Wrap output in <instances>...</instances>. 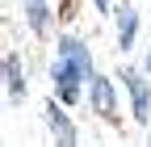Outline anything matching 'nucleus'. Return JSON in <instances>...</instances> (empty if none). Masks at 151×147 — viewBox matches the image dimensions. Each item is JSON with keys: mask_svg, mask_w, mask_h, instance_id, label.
I'll return each mask as SVG.
<instances>
[{"mask_svg": "<svg viewBox=\"0 0 151 147\" xmlns=\"http://www.w3.org/2000/svg\"><path fill=\"white\" fill-rule=\"evenodd\" d=\"M50 80H55V93H59V101H76L80 97V80H84V71L76 67L71 59H55L50 63Z\"/></svg>", "mask_w": 151, "mask_h": 147, "instance_id": "f257e3e1", "label": "nucleus"}, {"mask_svg": "<svg viewBox=\"0 0 151 147\" xmlns=\"http://www.w3.org/2000/svg\"><path fill=\"white\" fill-rule=\"evenodd\" d=\"M122 84H126V93H130V105H134V118H139V122H147V118H151V88H147V80L139 76V71L122 67Z\"/></svg>", "mask_w": 151, "mask_h": 147, "instance_id": "f03ea898", "label": "nucleus"}, {"mask_svg": "<svg viewBox=\"0 0 151 147\" xmlns=\"http://www.w3.org/2000/svg\"><path fill=\"white\" fill-rule=\"evenodd\" d=\"M55 50H59L63 59H71L76 67L84 71V76H92V55H88V46H84L80 38H76V34H63V38H59V46H55Z\"/></svg>", "mask_w": 151, "mask_h": 147, "instance_id": "7ed1b4c3", "label": "nucleus"}, {"mask_svg": "<svg viewBox=\"0 0 151 147\" xmlns=\"http://www.w3.org/2000/svg\"><path fill=\"white\" fill-rule=\"evenodd\" d=\"M46 122H50V135L59 139V143H76V139H80V130L71 126V118H67V114H63V109L55 105V101L46 105Z\"/></svg>", "mask_w": 151, "mask_h": 147, "instance_id": "20e7f679", "label": "nucleus"}, {"mask_svg": "<svg viewBox=\"0 0 151 147\" xmlns=\"http://www.w3.org/2000/svg\"><path fill=\"white\" fill-rule=\"evenodd\" d=\"M134 34H139V17H134L130 4H122L118 9V46L130 50V46H134Z\"/></svg>", "mask_w": 151, "mask_h": 147, "instance_id": "39448f33", "label": "nucleus"}, {"mask_svg": "<svg viewBox=\"0 0 151 147\" xmlns=\"http://www.w3.org/2000/svg\"><path fill=\"white\" fill-rule=\"evenodd\" d=\"M92 109L97 114H105V118H113V84L105 80V76H92Z\"/></svg>", "mask_w": 151, "mask_h": 147, "instance_id": "423d86ee", "label": "nucleus"}, {"mask_svg": "<svg viewBox=\"0 0 151 147\" xmlns=\"http://www.w3.org/2000/svg\"><path fill=\"white\" fill-rule=\"evenodd\" d=\"M4 80H9V97H21L25 93V76H21V63H17L13 50L4 55Z\"/></svg>", "mask_w": 151, "mask_h": 147, "instance_id": "0eeeda50", "label": "nucleus"}, {"mask_svg": "<svg viewBox=\"0 0 151 147\" xmlns=\"http://www.w3.org/2000/svg\"><path fill=\"white\" fill-rule=\"evenodd\" d=\"M29 21H34V30H46V9H42V0L29 4Z\"/></svg>", "mask_w": 151, "mask_h": 147, "instance_id": "6e6552de", "label": "nucleus"}, {"mask_svg": "<svg viewBox=\"0 0 151 147\" xmlns=\"http://www.w3.org/2000/svg\"><path fill=\"white\" fill-rule=\"evenodd\" d=\"M92 4H97V9H109V4H113V0H92Z\"/></svg>", "mask_w": 151, "mask_h": 147, "instance_id": "1a4fd4ad", "label": "nucleus"}, {"mask_svg": "<svg viewBox=\"0 0 151 147\" xmlns=\"http://www.w3.org/2000/svg\"><path fill=\"white\" fill-rule=\"evenodd\" d=\"M147 71H151V50H147Z\"/></svg>", "mask_w": 151, "mask_h": 147, "instance_id": "9d476101", "label": "nucleus"}, {"mask_svg": "<svg viewBox=\"0 0 151 147\" xmlns=\"http://www.w3.org/2000/svg\"><path fill=\"white\" fill-rule=\"evenodd\" d=\"M29 4H38V0H29Z\"/></svg>", "mask_w": 151, "mask_h": 147, "instance_id": "9b49d317", "label": "nucleus"}, {"mask_svg": "<svg viewBox=\"0 0 151 147\" xmlns=\"http://www.w3.org/2000/svg\"><path fill=\"white\" fill-rule=\"evenodd\" d=\"M147 143H151V135H147Z\"/></svg>", "mask_w": 151, "mask_h": 147, "instance_id": "f8f14e48", "label": "nucleus"}]
</instances>
